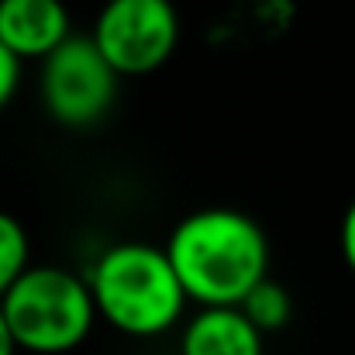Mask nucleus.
<instances>
[{
  "label": "nucleus",
  "mask_w": 355,
  "mask_h": 355,
  "mask_svg": "<svg viewBox=\"0 0 355 355\" xmlns=\"http://www.w3.org/2000/svg\"><path fill=\"white\" fill-rule=\"evenodd\" d=\"M97 314L121 335L159 338L183 321L190 304L166 245L118 241L87 269Z\"/></svg>",
  "instance_id": "f03ea898"
},
{
  "label": "nucleus",
  "mask_w": 355,
  "mask_h": 355,
  "mask_svg": "<svg viewBox=\"0 0 355 355\" xmlns=\"http://www.w3.org/2000/svg\"><path fill=\"white\" fill-rule=\"evenodd\" d=\"M31 266V245H28V232L24 225L0 211V297L17 283V276Z\"/></svg>",
  "instance_id": "1a4fd4ad"
},
{
  "label": "nucleus",
  "mask_w": 355,
  "mask_h": 355,
  "mask_svg": "<svg viewBox=\"0 0 355 355\" xmlns=\"http://www.w3.org/2000/svg\"><path fill=\"white\" fill-rule=\"evenodd\" d=\"M17 352H21V345H17V338H14V331L7 324V314L0 307V355H17Z\"/></svg>",
  "instance_id": "f8f14e48"
},
{
  "label": "nucleus",
  "mask_w": 355,
  "mask_h": 355,
  "mask_svg": "<svg viewBox=\"0 0 355 355\" xmlns=\"http://www.w3.org/2000/svg\"><path fill=\"white\" fill-rule=\"evenodd\" d=\"M121 73L107 62L94 35H69L42 59V104L62 128H94L118 101Z\"/></svg>",
  "instance_id": "20e7f679"
},
{
  "label": "nucleus",
  "mask_w": 355,
  "mask_h": 355,
  "mask_svg": "<svg viewBox=\"0 0 355 355\" xmlns=\"http://www.w3.org/2000/svg\"><path fill=\"white\" fill-rule=\"evenodd\" d=\"M21 352L62 355L80 349L97 324L90 279L62 266H28L0 297Z\"/></svg>",
  "instance_id": "7ed1b4c3"
},
{
  "label": "nucleus",
  "mask_w": 355,
  "mask_h": 355,
  "mask_svg": "<svg viewBox=\"0 0 355 355\" xmlns=\"http://www.w3.org/2000/svg\"><path fill=\"white\" fill-rule=\"evenodd\" d=\"M73 35L62 0H0V42L28 59H45Z\"/></svg>",
  "instance_id": "423d86ee"
},
{
  "label": "nucleus",
  "mask_w": 355,
  "mask_h": 355,
  "mask_svg": "<svg viewBox=\"0 0 355 355\" xmlns=\"http://www.w3.org/2000/svg\"><path fill=\"white\" fill-rule=\"evenodd\" d=\"M90 35L121 76H148L173 59L180 14L173 0H107Z\"/></svg>",
  "instance_id": "39448f33"
},
{
  "label": "nucleus",
  "mask_w": 355,
  "mask_h": 355,
  "mask_svg": "<svg viewBox=\"0 0 355 355\" xmlns=\"http://www.w3.org/2000/svg\"><path fill=\"white\" fill-rule=\"evenodd\" d=\"M262 345L241 307H200L180 331V355H262Z\"/></svg>",
  "instance_id": "0eeeda50"
},
{
  "label": "nucleus",
  "mask_w": 355,
  "mask_h": 355,
  "mask_svg": "<svg viewBox=\"0 0 355 355\" xmlns=\"http://www.w3.org/2000/svg\"><path fill=\"white\" fill-rule=\"evenodd\" d=\"M338 245H342V259L345 266L355 272V200L345 207L342 214V228H338Z\"/></svg>",
  "instance_id": "9b49d317"
},
{
  "label": "nucleus",
  "mask_w": 355,
  "mask_h": 355,
  "mask_svg": "<svg viewBox=\"0 0 355 355\" xmlns=\"http://www.w3.org/2000/svg\"><path fill=\"white\" fill-rule=\"evenodd\" d=\"M21 66H24V59L0 42V111L14 101V94L21 87Z\"/></svg>",
  "instance_id": "9d476101"
},
{
  "label": "nucleus",
  "mask_w": 355,
  "mask_h": 355,
  "mask_svg": "<svg viewBox=\"0 0 355 355\" xmlns=\"http://www.w3.org/2000/svg\"><path fill=\"white\" fill-rule=\"evenodd\" d=\"M238 307L248 314V321H252L262 335H272V331L286 328L290 318H293V300H290L286 286H279V283L269 279V276H266Z\"/></svg>",
  "instance_id": "6e6552de"
},
{
  "label": "nucleus",
  "mask_w": 355,
  "mask_h": 355,
  "mask_svg": "<svg viewBox=\"0 0 355 355\" xmlns=\"http://www.w3.org/2000/svg\"><path fill=\"white\" fill-rule=\"evenodd\" d=\"M173 269L197 307H238L269 276V241L259 221L235 207L187 214L166 238Z\"/></svg>",
  "instance_id": "f257e3e1"
}]
</instances>
